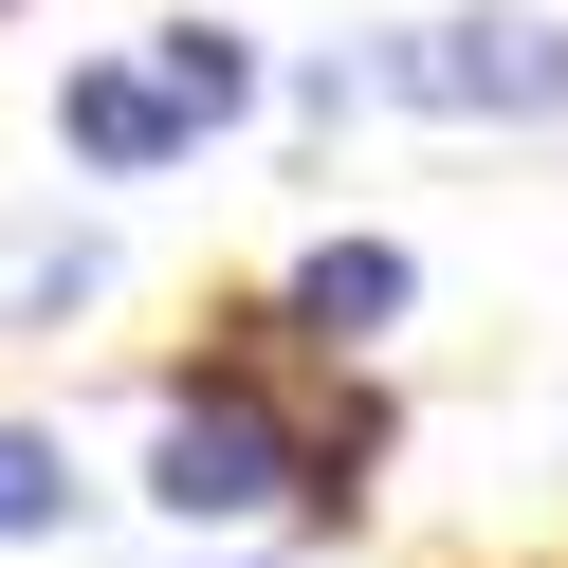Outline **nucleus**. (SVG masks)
<instances>
[{"mask_svg": "<svg viewBox=\"0 0 568 568\" xmlns=\"http://www.w3.org/2000/svg\"><path fill=\"white\" fill-rule=\"evenodd\" d=\"M404 294H422V275L385 257V239H312V275H294V331L367 348V331H404Z\"/></svg>", "mask_w": 568, "mask_h": 568, "instance_id": "obj_3", "label": "nucleus"}, {"mask_svg": "<svg viewBox=\"0 0 568 568\" xmlns=\"http://www.w3.org/2000/svg\"><path fill=\"white\" fill-rule=\"evenodd\" d=\"M55 129H74V148L111 165V184H129V165H165V148H184V111H165L148 74H74V92H55Z\"/></svg>", "mask_w": 568, "mask_h": 568, "instance_id": "obj_5", "label": "nucleus"}, {"mask_svg": "<svg viewBox=\"0 0 568 568\" xmlns=\"http://www.w3.org/2000/svg\"><path fill=\"white\" fill-rule=\"evenodd\" d=\"M0 531H74V458L38 422H0Z\"/></svg>", "mask_w": 568, "mask_h": 568, "instance_id": "obj_7", "label": "nucleus"}, {"mask_svg": "<svg viewBox=\"0 0 568 568\" xmlns=\"http://www.w3.org/2000/svg\"><path fill=\"white\" fill-rule=\"evenodd\" d=\"M367 92H404V111H440V129H568V19H550V0L404 19V38L367 55Z\"/></svg>", "mask_w": 568, "mask_h": 568, "instance_id": "obj_1", "label": "nucleus"}, {"mask_svg": "<svg viewBox=\"0 0 568 568\" xmlns=\"http://www.w3.org/2000/svg\"><path fill=\"white\" fill-rule=\"evenodd\" d=\"M92 294H111L92 239H19V257H0V312H19V331H38V312H92Z\"/></svg>", "mask_w": 568, "mask_h": 568, "instance_id": "obj_6", "label": "nucleus"}, {"mask_svg": "<svg viewBox=\"0 0 568 568\" xmlns=\"http://www.w3.org/2000/svg\"><path fill=\"white\" fill-rule=\"evenodd\" d=\"M148 92H165L184 129L257 111V38H239V19H165V38H148Z\"/></svg>", "mask_w": 568, "mask_h": 568, "instance_id": "obj_4", "label": "nucleus"}, {"mask_svg": "<svg viewBox=\"0 0 568 568\" xmlns=\"http://www.w3.org/2000/svg\"><path fill=\"white\" fill-rule=\"evenodd\" d=\"M294 477H312V440L257 404V385H184V404H165V440H148V495H165L184 531H239V514H275Z\"/></svg>", "mask_w": 568, "mask_h": 568, "instance_id": "obj_2", "label": "nucleus"}]
</instances>
